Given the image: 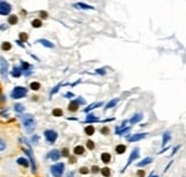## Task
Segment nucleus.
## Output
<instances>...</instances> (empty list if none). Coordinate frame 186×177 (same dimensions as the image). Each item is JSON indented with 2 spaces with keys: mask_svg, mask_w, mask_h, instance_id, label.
Wrapping results in <instances>:
<instances>
[{
  "mask_svg": "<svg viewBox=\"0 0 186 177\" xmlns=\"http://www.w3.org/2000/svg\"><path fill=\"white\" fill-rule=\"evenodd\" d=\"M79 173L80 174H88L89 173V169H88V168H85V167H83V168H80V169H79Z\"/></svg>",
  "mask_w": 186,
  "mask_h": 177,
  "instance_id": "f704fd0d",
  "label": "nucleus"
},
{
  "mask_svg": "<svg viewBox=\"0 0 186 177\" xmlns=\"http://www.w3.org/2000/svg\"><path fill=\"white\" fill-rule=\"evenodd\" d=\"M146 137V133H139V135H135L132 137L129 138V141H137V140H140V139Z\"/></svg>",
  "mask_w": 186,
  "mask_h": 177,
  "instance_id": "9b49d317",
  "label": "nucleus"
},
{
  "mask_svg": "<svg viewBox=\"0 0 186 177\" xmlns=\"http://www.w3.org/2000/svg\"><path fill=\"white\" fill-rule=\"evenodd\" d=\"M31 24H32L33 28H40L43 23H42V21H40V20H33V21L31 22Z\"/></svg>",
  "mask_w": 186,
  "mask_h": 177,
  "instance_id": "4be33fe9",
  "label": "nucleus"
},
{
  "mask_svg": "<svg viewBox=\"0 0 186 177\" xmlns=\"http://www.w3.org/2000/svg\"><path fill=\"white\" fill-rule=\"evenodd\" d=\"M20 38H21V40H23V42H25V40L28 39V35L24 32H21L20 33Z\"/></svg>",
  "mask_w": 186,
  "mask_h": 177,
  "instance_id": "473e14b6",
  "label": "nucleus"
},
{
  "mask_svg": "<svg viewBox=\"0 0 186 177\" xmlns=\"http://www.w3.org/2000/svg\"><path fill=\"white\" fill-rule=\"evenodd\" d=\"M40 16H42L43 19H46V17H47V13H46V12H40Z\"/></svg>",
  "mask_w": 186,
  "mask_h": 177,
  "instance_id": "58836bf2",
  "label": "nucleus"
},
{
  "mask_svg": "<svg viewBox=\"0 0 186 177\" xmlns=\"http://www.w3.org/2000/svg\"><path fill=\"white\" fill-rule=\"evenodd\" d=\"M62 155H63V156H68V150H67V149H65V150H63V152H62Z\"/></svg>",
  "mask_w": 186,
  "mask_h": 177,
  "instance_id": "ea45409f",
  "label": "nucleus"
},
{
  "mask_svg": "<svg viewBox=\"0 0 186 177\" xmlns=\"http://www.w3.org/2000/svg\"><path fill=\"white\" fill-rule=\"evenodd\" d=\"M5 147H6V145L4 143V140H2V139H0V151L5 150Z\"/></svg>",
  "mask_w": 186,
  "mask_h": 177,
  "instance_id": "c9c22d12",
  "label": "nucleus"
},
{
  "mask_svg": "<svg viewBox=\"0 0 186 177\" xmlns=\"http://www.w3.org/2000/svg\"><path fill=\"white\" fill-rule=\"evenodd\" d=\"M117 102H118V99H114V100H112V101H110V102L108 104V105L106 106V108H104V109L107 111V109H109V108H112V107L116 106V104H117Z\"/></svg>",
  "mask_w": 186,
  "mask_h": 177,
  "instance_id": "5701e85b",
  "label": "nucleus"
},
{
  "mask_svg": "<svg viewBox=\"0 0 186 177\" xmlns=\"http://www.w3.org/2000/svg\"><path fill=\"white\" fill-rule=\"evenodd\" d=\"M60 152L59 151H56V150H53L52 152H49V154L48 156L52 159V160H54V161H56V160H59V158H60Z\"/></svg>",
  "mask_w": 186,
  "mask_h": 177,
  "instance_id": "9d476101",
  "label": "nucleus"
},
{
  "mask_svg": "<svg viewBox=\"0 0 186 177\" xmlns=\"http://www.w3.org/2000/svg\"><path fill=\"white\" fill-rule=\"evenodd\" d=\"M125 150H126V147L124 146V145H118V146H116V153H118V154L124 153Z\"/></svg>",
  "mask_w": 186,
  "mask_h": 177,
  "instance_id": "2eb2a0df",
  "label": "nucleus"
},
{
  "mask_svg": "<svg viewBox=\"0 0 186 177\" xmlns=\"http://www.w3.org/2000/svg\"><path fill=\"white\" fill-rule=\"evenodd\" d=\"M28 90L25 88H22V86H17L11 91V98H14V99H20V98H23L25 94H27Z\"/></svg>",
  "mask_w": 186,
  "mask_h": 177,
  "instance_id": "f03ea898",
  "label": "nucleus"
},
{
  "mask_svg": "<svg viewBox=\"0 0 186 177\" xmlns=\"http://www.w3.org/2000/svg\"><path fill=\"white\" fill-rule=\"evenodd\" d=\"M78 107H79V102H78L77 100H74V101H71V102L69 104L68 109L69 111H71V112H76L78 109Z\"/></svg>",
  "mask_w": 186,
  "mask_h": 177,
  "instance_id": "1a4fd4ad",
  "label": "nucleus"
},
{
  "mask_svg": "<svg viewBox=\"0 0 186 177\" xmlns=\"http://www.w3.org/2000/svg\"><path fill=\"white\" fill-rule=\"evenodd\" d=\"M22 122H23V125H24V128L28 130L29 132H31L34 129L36 121H34V118L31 116V115H25V116H23L22 117Z\"/></svg>",
  "mask_w": 186,
  "mask_h": 177,
  "instance_id": "f257e3e1",
  "label": "nucleus"
},
{
  "mask_svg": "<svg viewBox=\"0 0 186 177\" xmlns=\"http://www.w3.org/2000/svg\"><path fill=\"white\" fill-rule=\"evenodd\" d=\"M63 170H65V164L63 163H56L51 168V172L54 177H61L63 175Z\"/></svg>",
  "mask_w": 186,
  "mask_h": 177,
  "instance_id": "7ed1b4c3",
  "label": "nucleus"
},
{
  "mask_svg": "<svg viewBox=\"0 0 186 177\" xmlns=\"http://www.w3.org/2000/svg\"><path fill=\"white\" fill-rule=\"evenodd\" d=\"M139 156V150L138 149H135L132 151V153H131V155H130V158H129V161H127V164L125 166V168H127V166H129L130 163H131V162L133 161V160H136V159H137ZM125 168H124V169H125ZM124 169H123V172H124Z\"/></svg>",
  "mask_w": 186,
  "mask_h": 177,
  "instance_id": "0eeeda50",
  "label": "nucleus"
},
{
  "mask_svg": "<svg viewBox=\"0 0 186 177\" xmlns=\"http://www.w3.org/2000/svg\"><path fill=\"white\" fill-rule=\"evenodd\" d=\"M56 137H57V135L55 131H52V130H46L45 131V138L48 143H54Z\"/></svg>",
  "mask_w": 186,
  "mask_h": 177,
  "instance_id": "39448f33",
  "label": "nucleus"
},
{
  "mask_svg": "<svg viewBox=\"0 0 186 177\" xmlns=\"http://www.w3.org/2000/svg\"><path fill=\"white\" fill-rule=\"evenodd\" d=\"M75 6H76V7H79V8H84V9H93V7H91V6H89V5L83 4V2H79V4H76Z\"/></svg>",
  "mask_w": 186,
  "mask_h": 177,
  "instance_id": "412c9836",
  "label": "nucleus"
},
{
  "mask_svg": "<svg viewBox=\"0 0 186 177\" xmlns=\"http://www.w3.org/2000/svg\"><path fill=\"white\" fill-rule=\"evenodd\" d=\"M91 170H92V173L97 174V173H98V172H99V170H100V169H99V167H98V166H93Z\"/></svg>",
  "mask_w": 186,
  "mask_h": 177,
  "instance_id": "e433bc0d",
  "label": "nucleus"
},
{
  "mask_svg": "<svg viewBox=\"0 0 186 177\" xmlns=\"http://www.w3.org/2000/svg\"><path fill=\"white\" fill-rule=\"evenodd\" d=\"M1 48L4 51H9L10 48H11V45L9 44L8 42H5V43H2V45H1Z\"/></svg>",
  "mask_w": 186,
  "mask_h": 177,
  "instance_id": "b1692460",
  "label": "nucleus"
},
{
  "mask_svg": "<svg viewBox=\"0 0 186 177\" xmlns=\"http://www.w3.org/2000/svg\"><path fill=\"white\" fill-rule=\"evenodd\" d=\"M53 115L54 116H56V117H59V116H62V111L59 108H55L54 111H53Z\"/></svg>",
  "mask_w": 186,
  "mask_h": 177,
  "instance_id": "c85d7f7f",
  "label": "nucleus"
},
{
  "mask_svg": "<svg viewBox=\"0 0 186 177\" xmlns=\"http://www.w3.org/2000/svg\"><path fill=\"white\" fill-rule=\"evenodd\" d=\"M101 105H102V102H98V104H94V105L90 106L89 108H86V109H85V112H89L90 109H93V108H95V107H97V106H101Z\"/></svg>",
  "mask_w": 186,
  "mask_h": 177,
  "instance_id": "7c9ffc66",
  "label": "nucleus"
},
{
  "mask_svg": "<svg viewBox=\"0 0 186 177\" xmlns=\"http://www.w3.org/2000/svg\"><path fill=\"white\" fill-rule=\"evenodd\" d=\"M170 139V135H169V132H165L164 135H163V144L162 145H165L167 144V141Z\"/></svg>",
  "mask_w": 186,
  "mask_h": 177,
  "instance_id": "c756f323",
  "label": "nucleus"
},
{
  "mask_svg": "<svg viewBox=\"0 0 186 177\" xmlns=\"http://www.w3.org/2000/svg\"><path fill=\"white\" fill-rule=\"evenodd\" d=\"M59 88H60V85H57V86H55V88H54V90H53V91H52V93H51V94H54V93H55V92H56V91H57V90H59Z\"/></svg>",
  "mask_w": 186,
  "mask_h": 177,
  "instance_id": "a19ab883",
  "label": "nucleus"
},
{
  "mask_svg": "<svg viewBox=\"0 0 186 177\" xmlns=\"http://www.w3.org/2000/svg\"><path fill=\"white\" fill-rule=\"evenodd\" d=\"M99 121V118L98 117H94V115H89L88 118H86V122H97Z\"/></svg>",
  "mask_w": 186,
  "mask_h": 177,
  "instance_id": "bb28decb",
  "label": "nucleus"
},
{
  "mask_svg": "<svg viewBox=\"0 0 186 177\" xmlns=\"http://www.w3.org/2000/svg\"><path fill=\"white\" fill-rule=\"evenodd\" d=\"M101 174H102L104 177H109L110 176V170L108 169V168H103V169L101 170Z\"/></svg>",
  "mask_w": 186,
  "mask_h": 177,
  "instance_id": "cd10ccee",
  "label": "nucleus"
},
{
  "mask_svg": "<svg viewBox=\"0 0 186 177\" xmlns=\"http://www.w3.org/2000/svg\"><path fill=\"white\" fill-rule=\"evenodd\" d=\"M98 72H100V74H104V71H103V69H99V70H97Z\"/></svg>",
  "mask_w": 186,
  "mask_h": 177,
  "instance_id": "37998d69",
  "label": "nucleus"
},
{
  "mask_svg": "<svg viewBox=\"0 0 186 177\" xmlns=\"http://www.w3.org/2000/svg\"><path fill=\"white\" fill-rule=\"evenodd\" d=\"M142 118V115L141 114H136L135 116H133L131 120H130V122H131V123H137L138 121H140Z\"/></svg>",
  "mask_w": 186,
  "mask_h": 177,
  "instance_id": "f3484780",
  "label": "nucleus"
},
{
  "mask_svg": "<svg viewBox=\"0 0 186 177\" xmlns=\"http://www.w3.org/2000/svg\"><path fill=\"white\" fill-rule=\"evenodd\" d=\"M17 21H19V19H17L16 15H10L9 17H8V23H9V24H11V25L16 24Z\"/></svg>",
  "mask_w": 186,
  "mask_h": 177,
  "instance_id": "ddd939ff",
  "label": "nucleus"
},
{
  "mask_svg": "<svg viewBox=\"0 0 186 177\" xmlns=\"http://www.w3.org/2000/svg\"><path fill=\"white\" fill-rule=\"evenodd\" d=\"M24 152L27 153V154L29 155V158H30V161H31V166H32V172L33 173H36V163H34V159H33V155H32V153H31V151L30 150H24Z\"/></svg>",
  "mask_w": 186,
  "mask_h": 177,
  "instance_id": "6e6552de",
  "label": "nucleus"
},
{
  "mask_svg": "<svg viewBox=\"0 0 186 177\" xmlns=\"http://www.w3.org/2000/svg\"><path fill=\"white\" fill-rule=\"evenodd\" d=\"M23 109H24V107L22 105H15V111L16 112H22Z\"/></svg>",
  "mask_w": 186,
  "mask_h": 177,
  "instance_id": "72a5a7b5",
  "label": "nucleus"
},
{
  "mask_svg": "<svg viewBox=\"0 0 186 177\" xmlns=\"http://www.w3.org/2000/svg\"><path fill=\"white\" fill-rule=\"evenodd\" d=\"M152 162V159L150 158H146V159H144L141 162H139L138 163V166L139 167H142V166H146V164H148V163H150Z\"/></svg>",
  "mask_w": 186,
  "mask_h": 177,
  "instance_id": "a211bd4d",
  "label": "nucleus"
},
{
  "mask_svg": "<svg viewBox=\"0 0 186 177\" xmlns=\"http://www.w3.org/2000/svg\"><path fill=\"white\" fill-rule=\"evenodd\" d=\"M86 146H88L89 150H93V149H94V143L91 141V140H89L88 143H86Z\"/></svg>",
  "mask_w": 186,
  "mask_h": 177,
  "instance_id": "2f4dec72",
  "label": "nucleus"
},
{
  "mask_svg": "<svg viewBox=\"0 0 186 177\" xmlns=\"http://www.w3.org/2000/svg\"><path fill=\"white\" fill-rule=\"evenodd\" d=\"M10 9H11V7L8 2H6V1L0 2V15H8Z\"/></svg>",
  "mask_w": 186,
  "mask_h": 177,
  "instance_id": "20e7f679",
  "label": "nucleus"
},
{
  "mask_svg": "<svg viewBox=\"0 0 186 177\" xmlns=\"http://www.w3.org/2000/svg\"><path fill=\"white\" fill-rule=\"evenodd\" d=\"M7 69H8L7 62L5 61V59H2V58L0 56V72H1V75L4 78L7 77Z\"/></svg>",
  "mask_w": 186,
  "mask_h": 177,
  "instance_id": "423d86ee",
  "label": "nucleus"
},
{
  "mask_svg": "<svg viewBox=\"0 0 186 177\" xmlns=\"http://www.w3.org/2000/svg\"><path fill=\"white\" fill-rule=\"evenodd\" d=\"M85 133H86V135H89V136L93 135V133H94V128H93L92 125L86 127V128H85Z\"/></svg>",
  "mask_w": 186,
  "mask_h": 177,
  "instance_id": "aec40b11",
  "label": "nucleus"
},
{
  "mask_svg": "<svg viewBox=\"0 0 186 177\" xmlns=\"http://www.w3.org/2000/svg\"><path fill=\"white\" fill-rule=\"evenodd\" d=\"M74 153L76 155H82L84 153V147L83 146H76L74 149Z\"/></svg>",
  "mask_w": 186,
  "mask_h": 177,
  "instance_id": "4468645a",
  "label": "nucleus"
},
{
  "mask_svg": "<svg viewBox=\"0 0 186 177\" xmlns=\"http://www.w3.org/2000/svg\"><path fill=\"white\" fill-rule=\"evenodd\" d=\"M17 163L21 164V166H24V167H28L29 166L28 160H27V159H24V158H20L19 160H17Z\"/></svg>",
  "mask_w": 186,
  "mask_h": 177,
  "instance_id": "dca6fc26",
  "label": "nucleus"
},
{
  "mask_svg": "<svg viewBox=\"0 0 186 177\" xmlns=\"http://www.w3.org/2000/svg\"><path fill=\"white\" fill-rule=\"evenodd\" d=\"M21 69L20 68H14L13 69V71H11V75H13L14 77H20L21 76Z\"/></svg>",
  "mask_w": 186,
  "mask_h": 177,
  "instance_id": "6ab92c4d",
  "label": "nucleus"
},
{
  "mask_svg": "<svg viewBox=\"0 0 186 177\" xmlns=\"http://www.w3.org/2000/svg\"><path fill=\"white\" fill-rule=\"evenodd\" d=\"M144 175H145V173L142 172V170H139V173H138V176H139V177H142Z\"/></svg>",
  "mask_w": 186,
  "mask_h": 177,
  "instance_id": "79ce46f5",
  "label": "nucleus"
},
{
  "mask_svg": "<svg viewBox=\"0 0 186 177\" xmlns=\"http://www.w3.org/2000/svg\"><path fill=\"white\" fill-rule=\"evenodd\" d=\"M101 132H102L103 135H107V133L109 132V129H108V128H103V129L101 130Z\"/></svg>",
  "mask_w": 186,
  "mask_h": 177,
  "instance_id": "4c0bfd02",
  "label": "nucleus"
},
{
  "mask_svg": "<svg viewBox=\"0 0 186 177\" xmlns=\"http://www.w3.org/2000/svg\"><path fill=\"white\" fill-rule=\"evenodd\" d=\"M101 160H102L103 163H108L110 161V154L109 153H102V155H101Z\"/></svg>",
  "mask_w": 186,
  "mask_h": 177,
  "instance_id": "f8f14e48",
  "label": "nucleus"
},
{
  "mask_svg": "<svg viewBox=\"0 0 186 177\" xmlns=\"http://www.w3.org/2000/svg\"><path fill=\"white\" fill-rule=\"evenodd\" d=\"M30 88L34 90V91H37V90H39L40 89V84L39 83H37V82H32L30 84Z\"/></svg>",
  "mask_w": 186,
  "mask_h": 177,
  "instance_id": "393cba45",
  "label": "nucleus"
},
{
  "mask_svg": "<svg viewBox=\"0 0 186 177\" xmlns=\"http://www.w3.org/2000/svg\"><path fill=\"white\" fill-rule=\"evenodd\" d=\"M39 43H42L43 45L47 46V47H53V46H54L51 42H48V40H46V39H42V40H39Z\"/></svg>",
  "mask_w": 186,
  "mask_h": 177,
  "instance_id": "a878e982",
  "label": "nucleus"
}]
</instances>
